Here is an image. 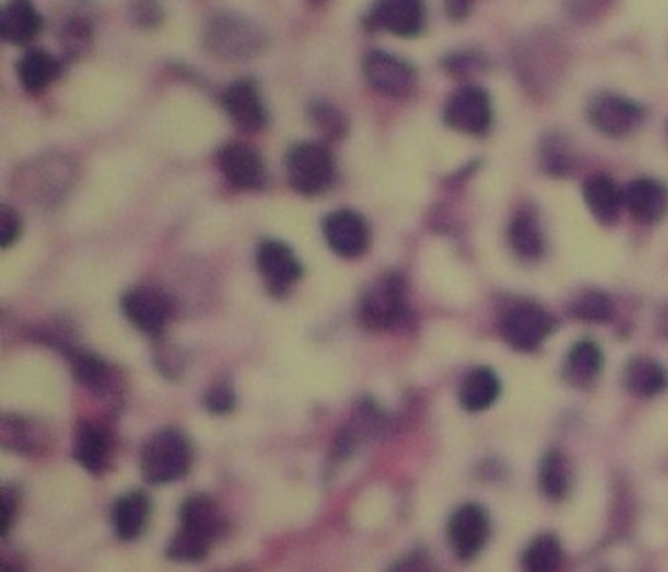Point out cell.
I'll list each match as a JSON object with an SVG mask.
<instances>
[{
  "instance_id": "52a82bcc",
  "label": "cell",
  "mask_w": 668,
  "mask_h": 572,
  "mask_svg": "<svg viewBox=\"0 0 668 572\" xmlns=\"http://www.w3.org/2000/svg\"><path fill=\"white\" fill-rule=\"evenodd\" d=\"M554 328L556 322L544 307L523 301L505 313L500 322V334L511 348L528 353L544 343L553 334Z\"/></svg>"
},
{
  "instance_id": "74e56055",
  "label": "cell",
  "mask_w": 668,
  "mask_h": 572,
  "mask_svg": "<svg viewBox=\"0 0 668 572\" xmlns=\"http://www.w3.org/2000/svg\"><path fill=\"white\" fill-rule=\"evenodd\" d=\"M90 38H92V25H88L86 21L79 20V18L69 21V25L63 32V44H65L67 53H71V55L83 50Z\"/></svg>"
},
{
  "instance_id": "e0dca14e",
  "label": "cell",
  "mask_w": 668,
  "mask_h": 572,
  "mask_svg": "<svg viewBox=\"0 0 668 572\" xmlns=\"http://www.w3.org/2000/svg\"><path fill=\"white\" fill-rule=\"evenodd\" d=\"M625 208L644 225L660 222L668 214V187L656 179H635L623 190Z\"/></svg>"
},
{
  "instance_id": "d6a6232c",
  "label": "cell",
  "mask_w": 668,
  "mask_h": 572,
  "mask_svg": "<svg viewBox=\"0 0 668 572\" xmlns=\"http://www.w3.org/2000/svg\"><path fill=\"white\" fill-rule=\"evenodd\" d=\"M309 121L316 131L328 139H339L347 134V118L328 102H314L309 106Z\"/></svg>"
},
{
  "instance_id": "ee69618b",
  "label": "cell",
  "mask_w": 668,
  "mask_h": 572,
  "mask_svg": "<svg viewBox=\"0 0 668 572\" xmlns=\"http://www.w3.org/2000/svg\"><path fill=\"white\" fill-rule=\"evenodd\" d=\"M314 2H322V0H314Z\"/></svg>"
},
{
  "instance_id": "83f0119b",
  "label": "cell",
  "mask_w": 668,
  "mask_h": 572,
  "mask_svg": "<svg viewBox=\"0 0 668 572\" xmlns=\"http://www.w3.org/2000/svg\"><path fill=\"white\" fill-rule=\"evenodd\" d=\"M540 488L551 500H563L571 490L569 460L561 450H548L540 460Z\"/></svg>"
},
{
  "instance_id": "1f68e13d",
  "label": "cell",
  "mask_w": 668,
  "mask_h": 572,
  "mask_svg": "<svg viewBox=\"0 0 668 572\" xmlns=\"http://www.w3.org/2000/svg\"><path fill=\"white\" fill-rule=\"evenodd\" d=\"M212 541L188 529H179L167 544V556L174 562H200L208 556Z\"/></svg>"
},
{
  "instance_id": "ba28073f",
  "label": "cell",
  "mask_w": 668,
  "mask_h": 572,
  "mask_svg": "<svg viewBox=\"0 0 668 572\" xmlns=\"http://www.w3.org/2000/svg\"><path fill=\"white\" fill-rule=\"evenodd\" d=\"M442 118L458 134L484 135L492 127V102L479 85H463L444 104Z\"/></svg>"
},
{
  "instance_id": "5b68a950",
  "label": "cell",
  "mask_w": 668,
  "mask_h": 572,
  "mask_svg": "<svg viewBox=\"0 0 668 572\" xmlns=\"http://www.w3.org/2000/svg\"><path fill=\"white\" fill-rule=\"evenodd\" d=\"M426 0H374L363 25L372 32H388L397 38H416L426 30Z\"/></svg>"
},
{
  "instance_id": "3957f363",
  "label": "cell",
  "mask_w": 668,
  "mask_h": 572,
  "mask_svg": "<svg viewBox=\"0 0 668 572\" xmlns=\"http://www.w3.org/2000/svg\"><path fill=\"white\" fill-rule=\"evenodd\" d=\"M288 185L302 195H318L335 179V156L325 144L304 141L293 146L285 156Z\"/></svg>"
},
{
  "instance_id": "484cf974",
  "label": "cell",
  "mask_w": 668,
  "mask_h": 572,
  "mask_svg": "<svg viewBox=\"0 0 668 572\" xmlns=\"http://www.w3.org/2000/svg\"><path fill=\"white\" fill-rule=\"evenodd\" d=\"M509 243L521 260L535 262L546 251L544 230L532 211H517L509 225Z\"/></svg>"
},
{
  "instance_id": "f35d334b",
  "label": "cell",
  "mask_w": 668,
  "mask_h": 572,
  "mask_svg": "<svg viewBox=\"0 0 668 572\" xmlns=\"http://www.w3.org/2000/svg\"><path fill=\"white\" fill-rule=\"evenodd\" d=\"M23 230V220L20 211L13 210L11 206H2L0 210V245L9 249L18 239Z\"/></svg>"
},
{
  "instance_id": "7a4b0ae2",
  "label": "cell",
  "mask_w": 668,
  "mask_h": 572,
  "mask_svg": "<svg viewBox=\"0 0 668 572\" xmlns=\"http://www.w3.org/2000/svg\"><path fill=\"white\" fill-rule=\"evenodd\" d=\"M191 442L179 430H160L146 439L139 455L141 477L152 485H165L188 476Z\"/></svg>"
},
{
  "instance_id": "d590c367",
  "label": "cell",
  "mask_w": 668,
  "mask_h": 572,
  "mask_svg": "<svg viewBox=\"0 0 668 572\" xmlns=\"http://www.w3.org/2000/svg\"><path fill=\"white\" fill-rule=\"evenodd\" d=\"M237 404L235 390L229 384H216L204 394V407L211 411L212 415H227Z\"/></svg>"
},
{
  "instance_id": "4dcf8cb0",
  "label": "cell",
  "mask_w": 668,
  "mask_h": 572,
  "mask_svg": "<svg viewBox=\"0 0 668 572\" xmlns=\"http://www.w3.org/2000/svg\"><path fill=\"white\" fill-rule=\"evenodd\" d=\"M571 313L577 320L590 324L609 322L612 318L611 297L602 290H586L573 301Z\"/></svg>"
},
{
  "instance_id": "ab89813d",
  "label": "cell",
  "mask_w": 668,
  "mask_h": 572,
  "mask_svg": "<svg viewBox=\"0 0 668 572\" xmlns=\"http://www.w3.org/2000/svg\"><path fill=\"white\" fill-rule=\"evenodd\" d=\"M132 20L139 27H154L162 21V7L158 0H134Z\"/></svg>"
},
{
  "instance_id": "8992f818",
  "label": "cell",
  "mask_w": 668,
  "mask_h": 572,
  "mask_svg": "<svg viewBox=\"0 0 668 572\" xmlns=\"http://www.w3.org/2000/svg\"><path fill=\"white\" fill-rule=\"evenodd\" d=\"M363 77L372 90L386 98H409L418 88L416 69L393 53L370 50L363 57Z\"/></svg>"
},
{
  "instance_id": "44dd1931",
  "label": "cell",
  "mask_w": 668,
  "mask_h": 572,
  "mask_svg": "<svg viewBox=\"0 0 668 572\" xmlns=\"http://www.w3.org/2000/svg\"><path fill=\"white\" fill-rule=\"evenodd\" d=\"M500 397V380L490 367L472 369L458 386V404L467 413L490 409Z\"/></svg>"
},
{
  "instance_id": "4316f807",
  "label": "cell",
  "mask_w": 668,
  "mask_h": 572,
  "mask_svg": "<svg viewBox=\"0 0 668 572\" xmlns=\"http://www.w3.org/2000/svg\"><path fill=\"white\" fill-rule=\"evenodd\" d=\"M73 457L90 473H100L104 469L109 458V439L100 432V427L92 423H81L77 427Z\"/></svg>"
},
{
  "instance_id": "d4e9b609",
  "label": "cell",
  "mask_w": 668,
  "mask_h": 572,
  "mask_svg": "<svg viewBox=\"0 0 668 572\" xmlns=\"http://www.w3.org/2000/svg\"><path fill=\"white\" fill-rule=\"evenodd\" d=\"M60 73V65L57 58L42 48L27 50L18 62V77H20L23 90L30 94L44 92Z\"/></svg>"
},
{
  "instance_id": "2e32d148",
  "label": "cell",
  "mask_w": 668,
  "mask_h": 572,
  "mask_svg": "<svg viewBox=\"0 0 668 572\" xmlns=\"http://www.w3.org/2000/svg\"><path fill=\"white\" fill-rule=\"evenodd\" d=\"M223 106L230 121L244 131H260L267 127V106L251 79L233 81L223 94Z\"/></svg>"
},
{
  "instance_id": "60d3db41",
  "label": "cell",
  "mask_w": 668,
  "mask_h": 572,
  "mask_svg": "<svg viewBox=\"0 0 668 572\" xmlns=\"http://www.w3.org/2000/svg\"><path fill=\"white\" fill-rule=\"evenodd\" d=\"M18 492L13 488H4L0 496V531L2 535L9 534L13 518L18 515Z\"/></svg>"
},
{
  "instance_id": "9c48e42d",
  "label": "cell",
  "mask_w": 668,
  "mask_h": 572,
  "mask_svg": "<svg viewBox=\"0 0 668 572\" xmlns=\"http://www.w3.org/2000/svg\"><path fill=\"white\" fill-rule=\"evenodd\" d=\"M646 116L642 104L625 95L602 92L588 102V121L593 129L607 137H625L633 134Z\"/></svg>"
},
{
  "instance_id": "30bf717a",
  "label": "cell",
  "mask_w": 668,
  "mask_h": 572,
  "mask_svg": "<svg viewBox=\"0 0 668 572\" xmlns=\"http://www.w3.org/2000/svg\"><path fill=\"white\" fill-rule=\"evenodd\" d=\"M256 264L267 283L268 293L279 299H283L288 288L299 283L304 276V266L299 258L283 241H274V239L262 241L256 251Z\"/></svg>"
},
{
  "instance_id": "4fadbf2b",
  "label": "cell",
  "mask_w": 668,
  "mask_h": 572,
  "mask_svg": "<svg viewBox=\"0 0 668 572\" xmlns=\"http://www.w3.org/2000/svg\"><path fill=\"white\" fill-rule=\"evenodd\" d=\"M121 309L125 318L148 336H160L171 316L169 299L152 286H135L123 293Z\"/></svg>"
},
{
  "instance_id": "8fae6325",
  "label": "cell",
  "mask_w": 668,
  "mask_h": 572,
  "mask_svg": "<svg viewBox=\"0 0 668 572\" xmlns=\"http://www.w3.org/2000/svg\"><path fill=\"white\" fill-rule=\"evenodd\" d=\"M563 48L553 34L537 32L534 36L519 42L516 50V65L519 76L534 88H542L546 79H553L563 65Z\"/></svg>"
},
{
  "instance_id": "b9f144b4",
  "label": "cell",
  "mask_w": 668,
  "mask_h": 572,
  "mask_svg": "<svg viewBox=\"0 0 668 572\" xmlns=\"http://www.w3.org/2000/svg\"><path fill=\"white\" fill-rule=\"evenodd\" d=\"M469 11V2L467 0H449V15L453 20H463Z\"/></svg>"
},
{
  "instance_id": "ffe728a7",
  "label": "cell",
  "mask_w": 668,
  "mask_h": 572,
  "mask_svg": "<svg viewBox=\"0 0 668 572\" xmlns=\"http://www.w3.org/2000/svg\"><path fill=\"white\" fill-rule=\"evenodd\" d=\"M604 365V355L593 341L573 344L563 362V378L573 388H588L598 380Z\"/></svg>"
},
{
  "instance_id": "7bdbcfd3",
  "label": "cell",
  "mask_w": 668,
  "mask_h": 572,
  "mask_svg": "<svg viewBox=\"0 0 668 572\" xmlns=\"http://www.w3.org/2000/svg\"><path fill=\"white\" fill-rule=\"evenodd\" d=\"M663 328H665V332L668 334V311L665 313V322H663Z\"/></svg>"
},
{
  "instance_id": "9a60e30c",
  "label": "cell",
  "mask_w": 668,
  "mask_h": 572,
  "mask_svg": "<svg viewBox=\"0 0 668 572\" xmlns=\"http://www.w3.org/2000/svg\"><path fill=\"white\" fill-rule=\"evenodd\" d=\"M218 167L237 190L258 191L267 185L262 156L246 144H229L218 152Z\"/></svg>"
},
{
  "instance_id": "836d02e7",
  "label": "cell",
  "mask_w": 668,
  "mask_h": 572,
  "mask_svg": "<svg viewBox=\"0 0 668 572\" xmlns=\"http://www.w3.org/2000/svg\"><path fill=\"white\" fill-rule=\"evenodd\" d=\"M542 167L553 176H565L573 169V158L567 152V146L558 137H548L542 144Z\"/></svg>"
},
{
  "instance_id": "5bb4252c",
  "label": "cell",
  "mask_w": 668,
  "mask_h": 572,
  "mask_svg": "<svg viewBox=\"0 0 668 572\" xmlns=\"http://www.w3.org/2000/svg\"><path fill=\"white\" fill-rule=\"evenodd\" d=\"M322 232L328 248L347 260L360 258L370 248V227L358 211H330L322 220Z\"/></svg>"
},
{
  "instance_id": "277c9868",
  "label": "cell",
  "mask_w": 668,
  "mask_h": 572,
  "mask_svg": "<svg viewBox=\"0 0 668 572\" xmlns=\"http://www.w3.org/2000/svg\"><path fill=\"white\" fill-rule=\"evenodd\" d=\"M360 318L370 330H388L407 318V293L401 274L388 272L363 293Z\"/></svg>"
},
{
  "instance_id": "ac0fdd59",
  "label": "cell",
  "mask_w": 668,
  "mask_h": 572,
  "mask_svg": "<svg viewBox=\"0 0 668 572\" xmlns=\"http://www.w3.org/2000/svg\"><path fill=\"white\" fill-rule=\"evenodd\" d=\"M42 15L32 0H7L0 13V36L9 44L25 46L38 38Z\"/></svg>"
},
{
  "instance_id": "7402d4cb",
  "label": "cell",
  "mask_w": 668,
  "mask_h": 572,
  "mask_svg": "<svg viewBox=\"0 0 668 572\" xmlns=\"http://www.w3.org/2000/svg\"><path fill=\"white\" fill-rule=\"evenodd\" d=\"M181 527L193 531V534L206 537L208 541H214L218 535L223 534L225 518L218 511V506L212 502L211 497L204 494H193L185 497L181 508H179Z\"/></svg>"
},
{
  "instance_id": "8d00e7d4",
  "label": "cell",
  "mask_w": 668,
  "mask_h": 572,
  "mask_svg": "<svg viewBox=\"0 0 668 572\" xmlns=\"http://www.w3.org/2000/svg\"><path fill=\"white\" fill-rule=\"evenodd\" d=\"M611 0H563L565 11L579 23L598 20Z\"/></svg>"
},
{
  "instance_id": "cb8c5ba5",
  "label": "cell",
  "mask_w": 668,
  "mask_h": 572,
  "mask_svg": "<svg viewBox=\"0 0 668 572\" xmlns=\"http://www.w3.org/2000/svg\"><path fill=\"white\" fill-rule=\"evenodd\" d=\"M623 381L633 397L654 399L667 390L668 374L660 363L648 357H635L627 363Z\"/></svg>"
},
{
  "instance_id": "f1b7e54d",
  "label": "cell",
  "mask_w": 668,
  "mask_h": 572,
  "mask_svg": "<svg viewBox=\"0 0 668 572\" xmlns=\"http://www.w3.org/2000/svg\"><path fill=\"white\" fill-rule=\"evenodd\" d=\"M67 357L71 363V371L76 376L79 384H83L86 388L102 392L109 386V367L102 362L98 355L90 351H81L76 346H67Z\"/></svg>"
},
{
  "instance_id": "f546056e",
  "label": "cell",
  "mask_w": 668,
  "mask_h": 572,
  "mask_svg": "<svg viewBox=\"0 0 668 572\" xmlns=\"http://www.w3.org/2000/svg\"><path fill=\"white\" fill-rule=\"evenodd\" d=\"M561 560H563V548L558 537L553 534L537 535L521 556L523 567L532 572L554 571L561 564Z\"/></svg>"
},
{
  "instance_id": "d6986e66",
  "label": "cell",
  "mask_w": 668,
  "mask_h": 572,
  "mask_svg": "<svg viewBox=\"0 0 668 572\" xmlns=\"http://www.w3.org/2000/svg\"><path fill=\"white\" fill-rule=\"evenodd\" d=\"M584 202H586L588 210L592 211L593 218L604 227L614 225L625 206L623 191L619 190L614 185V181L604 174L590 176L584 183Z\"/></svg>"
},
{
  "instance_id": "6da1fadb",
  "label": "cell",
  "mask_w": 668,
  "mask_h": 572,
  "mask_svg": "<svg viewBox=\"0 0 668 572\" xmlns=\"http://www.w3.org/2000/svg\"><path fill=\"white\" fill-rule=\"evenodd\" d=\"M267 32L244 15L218 13L204 25V46L223 60H249L267 48Z\"/></svg>"
},
{
  "instance_id": "7c38bea8",
  "label": "cell",
  "mask_w": 668,
  "mask_h": 572,
  "mask_svg": "<svg viewBox=\"0 0 668 572\" xmlns=\"http://www.w3.org/2000/svg\"><path fill=\"white\" fill-rule=\"evenodd\" d=\"M490 539V516L476 502L463 504L449 520V541L461 560H474Z\"/></svg>"
},
{
  "instance_id": "603a6c76",
  "label": "cell",
  "mask_w": 668,
  "mask_h": 572,
  "mask_svg": "<svg viewBox=\"0 0 668 572\" xmlns=\"http://www.w3.org/2000/svg\"><path fill=\"white\" fill-rule=\"evenodd\" d=\"M152 511V502L144 492H129L118 497L113 508V527L118 539L134 541L144 534Z\"/></svg>"
},
{
  "instance_id": "e575fe53",
  "label": "cell",
  "mask_w": 668,
  "mask_h": 572,
  "mask_svg": "<svg viewBox=\"0 0 668 572\" xmlns=\"http://www.w3.org/2000/svg\"><path fill=\"white\" fill-rule=\"evenodd\" d=\"M444 67L451 76L474 77L486 69V60L474 50H461V53H453L451 57H446Z\"/></svg>"
}]
</instances>
